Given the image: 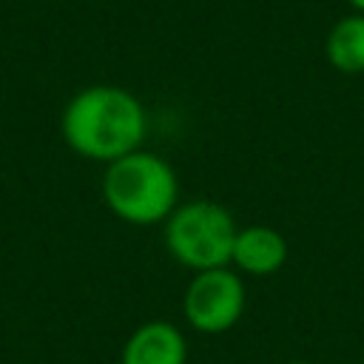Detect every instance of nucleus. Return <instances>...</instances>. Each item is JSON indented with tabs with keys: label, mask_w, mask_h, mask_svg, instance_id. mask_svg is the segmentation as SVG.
<instances>
[{
	"label": "nucleus",
	"mask_w": 364,
	"mask_h": 364,
	"mask_svg": "<svg viewBox=\"0 0 364 364\" xmlns=\"http://www.w3.org/2000/svg\"><path fill=\"white\" fill-rule=\"evenodd\" d=\"M236 230L239 225L233 213L213 199L179 202L173 213L162 222L165 250L173 262L193 273L230 267Z\"/></svg>",
	"instance_id": "nucleus-3"
},
{
	"label": "nucleus",
	"mask_w": 364,
	"mask_h": 364,
	"mask_svg": "<svg viewBox=\"0 0 364 364\" xmlns=\"http://www.w3.org/2000/svg\"><path fill=\"white\" fill-rule=\"evenodd\" d=\"M119 364H188V338L173 321H142L125 338Z\"/></svg>",
	"instance_id": "nucleus-5"
},
{
	"label": "nucleus",
	"mask_w": 364,
	"mask_h": 364,
	"mask_svg": "<svg viewBox=\"0 0 364 364\" xmlns=\"http://www.w3.org/2000/svg\"><path fill=\"white\" fill-rule=\"evenodd\" d=\"M327 63L341 74H364V14L353 11L333 23L324 40Z\"/></svg>",
	"instance_id": "nucleus-7"
},
{
	"label": "nucleus",
	"mask_w": 364,
	"mask_h": 364,
	"mask_svg": "<svg viewBox=\"0 0 364 364\" xmlns=\"http://www.w3.org/2000/svg\"><path fill=\"white\" fill-rule=\"evenodd\" d=\"M247 307V290L242 273L233 267L199 270L191 276L182 293V316L191 330L202 336H219L239 324Z\"/></svg>",
	"instance_id": "nucleus-4"
},
{
	"label": "nucleus",
	"mask_w": 364,
	"mask_h": 364,
	"mask_svg": "<svg viewBox=\"0 0 364 364\" xmlns=\"http://www.w3.org/2000/svg\"><path fill=\"white\" fill-rule=\"evenodd\" d=\"M65 145L91 162H114L139 151L148 134V114L139 97L122 85H85L60 114Z\"/></svg>",
	"instance_id": "nucleus-1"
},
{
	"label": "nucleus",
	"mask_w": 364,
	"mask_h": 364,
	"mask_svg": "<svg viewBox=\"0 0 364 364\" xmlns=\"http://www.w3.org/2000/svg\"><path fill=\"white\" fill-rule=\"evenodd\" d=\"M102 202L128 225H162L179 205V176L165 156L139 148L105 165Z\"/></svg>",
	"instance_id": "nucleus-2"
},
{
	"label": "nucleus",
	"mask_w": 364,
	"mask_h": 364,
	"mask_svg": "<svg viewBox=\"0 0 364 364\" xmlns=\"http://www.w3.org/2000/svg\"><path fill=\"white\" fill-rule=\"evenodd\" d=\"M287 364H310V361H287Z\"/></svg>",
	"instance_id": "nucleus-9"
},
{
	"label": "nucleus",
	"mask_w": 364,
	"mask_h": 364,
	"mask_svg": "<svg viewBox=\"0 0 364 364\" xmlns=\"http://www.w3.org/2000/svg\"><path fill=\"white\" fill-rule=\"evenodd\" d=\"M287 262V239L270 225H247L236 230L230 267L245 276H273Z\"/></svg>",
	"instance_id": "nucleus-6"
},
{
	"label": "nucleus",
	"mask_w": 364,
	"mask_h": 364,
	"mask_svg": "<svg viewBox=\"0 0 364 364\" xmlns=\"http://www.w3.org/2000/svg\"><path fill=\"white\" fill-rule=\"evenodd\" d=\"M347 3H350V6H353L358 14H364V0H347Z\"/></svg>",
	"instance_id": "nucleus-8"
}]
</instances>
